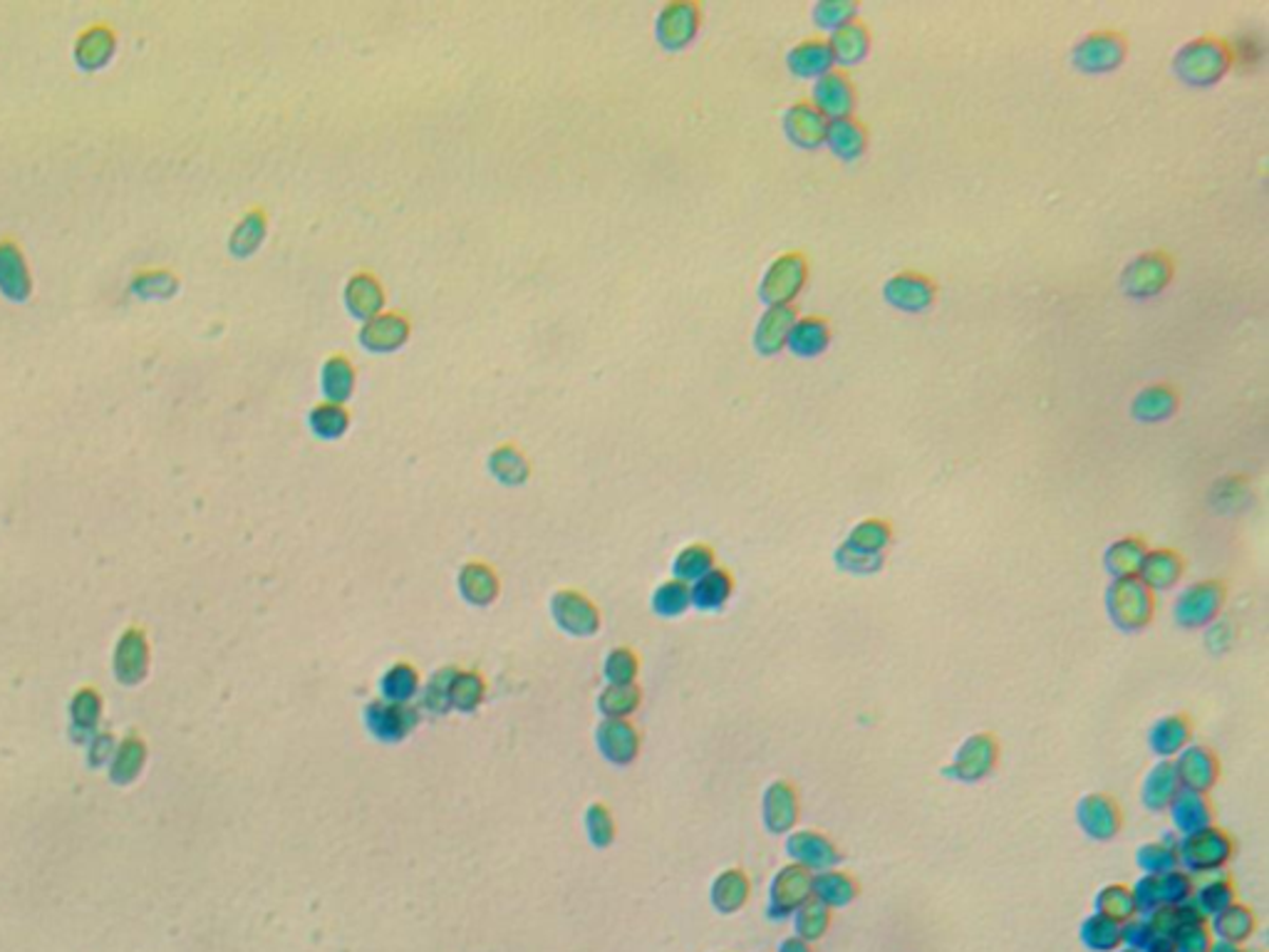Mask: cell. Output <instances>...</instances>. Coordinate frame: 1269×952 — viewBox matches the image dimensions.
<instances>
[{"instance_id": "1", "label": "cell", "mask_w": 1269, "mask_h": 952, "mask_svg": "<svg viewBox=\"0 0 1269 952\" xmlns=\"http://www.w3.org/2000/svg\"><path fill=\"white\" fill-rule=\"evenodd\" d=\"M1173 65L1182 82L1208 88V84L1220 82L1230 73L1232 50L1217 35H1200V38L1186 42L1178 50Z\"/></svg>"}, {"instance_id": "2", "label": "cell", "mask_w": 1269, "mask_h": 952, "mask_svg": "<svg viewBox=\"0 0 1269 952\" xmlns=\"http://www.w3.org/2000/svg\"><path fill=\"white\" fill-rule=\"evenodd\" d=\"M1235 856V838L1220 826H1208L1178 838V863L1190 876H1215Z\"/></svg>"}, {"instance_id": "3", "label": "cell", "mask_w": 1269, "mask_h": 952, "mask_svg": "<svg viewBox=\"0 0 1269 952\" xmlns=\"http://www.w3.org/2000/svg\"><path fill=\"white\" fill-rule=\"evenodd\" d=\"M1156 593L1138 575L1111 578L1106 588V613L1111 623L1123 632H1140L1156 621Z\"/></svg>"}, {"instance_id": "4", "label": "cell", "mask_w": 1269, "mask_h": 952, "mask_svg": "<svg viewBox=\"0 0 1269 952\" xmlns=\"http://www.w3.org/2000/svg\"><path fill=\"white\" fill-rule=\"evenodd\" d=\"M1225 601H1228V586H1225L1223 580H1195V584L1186 586L1175 595L1173 617L1175 623L1186 630L1208 628V625H1213L1217 617H1220Z\"/></svg>"}, {"instance_id": "5", "label": "cell", "mask_w": 1269, "mask_h": 952, "mask_svg": "<svg viewBox=\"0 0 1269 952\" xmlns=\"http://www.w3.org/2000/svg\"><path fill=\"white\" fill-rule=\"evenodd\" d=\"M1131 891L1133 898H1136L1138 915H1148L1158 911V908L1190 903L1195 893V880L1182 869L1168 873H1143V876L1133 883Z\"/></svg>"}, {"instance_id": "6", "label": "cell", "mask_w": 1269, "mask_h": 952, "mask_svg": "<svg viewBox=\"0 0 1269 952\" xmlns=\"http://www.w3.org/2000/svg\"><path fill=\"white\" fill-rule=\"evenodd\" d=\"M997 764H1000V739L992 731H977L954 749L947 777L962 781V784H977V781L992 777Z\"/></svg>"}, {"instance_id": "7", "label": "cell", "mask_w": 1269, "mask_h": 952, "mask_svg": "<svg viewBox=\"0 0 1269 952\" xmlns=\"http://www.w3.org/2000/svg\"><path fill=\"white\" fill-rule=\"evenodd\" d=\"M809 281V261L801 251H787L769 263L759 296L766 305H794Z\"/></svg>"}, {"instance_id": "8", "label": "cell", "mask_w": 1269, "mask_h": 952, "mask_svg": "<svg viewBox=\"0 0 1269 952\" xmlns=\"http://www.w3.org/2000/svg\"><path fill=\"white\" fill-rule=\"evenodd\" d=\"M811 880L814 873L806 871L803 865L787 863L774 873L772 883H769V903L766 913L772 920H787L811 898Z\"/></svg>"}, {"instance_id": "9", "label": "cell", "mask_w": 1269, "mask_h": 952, "mask_svg": "<svg viewBox=\"0 0 1269 952\" xmlns=\"http://www.w3.org/2000/svg\"><path fill=\"white\" fill-rule=\"evenodd\" d=\"M1076 823L1091 841H1114L1123 829L1121 804L1106 792L1083 794L1076 804Z\"/></svg>"}, {"instance_id": "10", "label": "cell", "mask_w": 1269, "mask_h": 952, "mask_svg": "<svg viewBox=\"0 0 1269 952\" xmlns=\"http://www.w3.org/2000/svg\"><path fill=\"white\" fill-rule=\"evenodd\" d=\"M787 856L791 863L803 865L806 871L818 873L826 869H836L844 861L838 843L816 829H794L787 834Z\"/></svg>"}, {"instance_id": "11", "label": "cell", "mask_w": 1269, "mask_h": 952, "mask_svg": "<svg viewBox=\"0 0 1269 952\" xmlns=\"http://www.w3.org/2000/svg\"><path fill=\"white\" fill-rule=\"evenodd\" d=\"M702 27V8L695 0H673L660 11L655 33L662 47L684 50L692 45Z\"/></svg>"}, {"instance_id": "12", "label": "cell", "mask_w": 1269, "mask_h": 952, "mask_svg": "<svg viewBox=\"0 0 1269 952\" xmlns=\"http://www.w3.org/2000/svg\"><path fill=\"white\" fill-rule=\"evenodd\" d=\"M1173 281V259L1163 251H1145L1123 271V290L1133 298H1151Z\"/></svg>"}, {"instance_id": "13", "label": "cell", "mask_w": 1269, "mask_h": 952, "mask_svg": "<svg viewBox=\"0 0 1269 952\" xmlns=\"http://www.w3.org/2000/svg\"><path fill=\"white\" fill-rule=\"evenodd\" d=\"M1175 774H1178L1180 788H1188V792H1197V794H1208L1217 786V781H1220V759L1213 749L1208 747V744H1188L1186 749L1180 751L1178 757L1173 759Z\"/></svg>"}, {"instance_id": "14", "label": "cell", "mask_w": 1269, "mask_h": 952, "mask_svg": "<svg viewBox=\"0 0 1269 952\" xmlns=\"http://www.w3.org/2000/svg\"><path fill=\"white\" fill-rule=\"evenodd\" d=\"M1129 42L1116 31H1096L1079 40L1074 47V65L1083 73H1109L1116 70L1125 58Z\"/></svg>"}, {"instance_id": "15", "label": "cell", "mask_w": 1269, "mask_h": 952, "mask_svg": "<svg viewBox=\"0 0 1269 952\" xmlns=\"http://www.w3.org/2000/svg\"><path fill=\"white\" fill-rule=\"evenodd\" d=\"M412 336V321L402 310H382L360 325L358 340L367 353H395L408 345Z\"/></svg>"}, {"instance_id": "16", "label": "cell", "mask_w": 1269, "mask_h": 952, "mask_svg": "<svg viewBox=\"0 0 1269 952\" xmlns=\"http://www.w3.org/2000/svg\"><path fill=\"white\" fill-rule=\"evenodd\" d=\"M798 816H801V801H798V788L787 779H776L766 786L764 799H761V819L769 834L787 836L796 829Z\"/></svg>"}, {"instance_id": "17", "label": "cell", "mask_w": 1269, "mask_h": 952, "mask_svg": "<svg viewBox=\"0 0 1269 952\" xmlns=\"http://www.w3.org/2000/svg\"><path fill=\"white\" fill-rule=\"evenodd\" d=\"M811 102H814L829 119L848 117L853 115L855 102H858V92H855V84L846 70L833 68L814 82Z\"/></svg>"}, {"instance_id": "18", "label": "cell", "mask_w": 1269, "mask_h": 952, "mask_svg": "<svg viewBox=\"0 0 1269 952\" xmlns=\"http://www.w3.org/2000/svg\"><path fill=\"white\" fill-rule=\"evenodd\" d=\"M826 130H829V117L811 99H798L783 115V132L794 145L803 149L826 145Z\"/></svg>"}, {"instance_id": "19", "label": "cell", "mask_w": 1269, "mask_h": 952, "mask_svg": "<svg viewBox=\"0 0 1269 952\" xmlns=\"http://www.w3.org/2000/svg\"><path fill=\"white\" fill-rule=\"evenodd\" d=\"M1195 724L1188 715H1163L1148 729V749L1158 759H1175L1188 744H1193Z\"/></svg>"}, {"instance_id": "20", "label": "cell", "mask_w": 1269, "mask_h": 952, "mask_svg": "<svg viewBox=\"0 0 1269 952\" xmlns=\"http://www.w3.org/2000/svg\"><path fill=\"white\" fill-rule=\"evenodd\" d=\"M937 286L930 275L917 271H901L886 283V298L895 308L920 312L928 310L935 303Z\"/></svg>"}, {"instance_id": "21", "label": "cell", "mask_w": 1269, "mask_h": 952, "mask_svg": "<svg viewBox=\"0 0 1269 952\" xmlns=\"http://www.w3.org/2000/svg\"><path fill=\"white\" fill-rule=\"evenodd\" d=\"M1166 814H1171L1173 831L1178 836L1193 834V831L1208 829L1215 823V806L1208 794L1188 792V788H1180Z\"/></svg>"}, {"instance_id": "22", "label": "cell", "mask_w": 1269, "mask_h": 952, "mask_svg": "<svg viewBox=\"0 0 1269 952\" xmlns=\"http://www.w3.org/2000/svg\"><path fill=\"white\" fill-rule=\"evenodd\" d=\"M1182 575H1186V558H1182V553L1160 546V549H1148L1138 578L1143 580L1153 593H1158L1171 591V588L1178 586Z\"/></svg>"}, {"instance_id": "23", "label": "cell", "mask_w": 1269, "mask_h": 952, "mask_svg": "<svg viewBox=\"0 0 1269 952\" xmlns=\"http://www.w3.org/2000/svg\"><path fill=\"white\" fill-rule=\"evenodd\" d=\"M1180 781L1175 774L1173 759H1158L1156 764L1148 769L1140 784V801L1151 814H1166L1173 799L1178 797Z\"/></svg>"}, {"instance_id": "24", "label": "cell", "mask_w": 1269, "mask_h": 952, "mask_svg": "<svg viewBox=\"0 0 1269 952\" xmlns=\"http://www.w3.org/2000/svg\"><path fill=\"white\" fill-rule=\"evenodd\" d=\"M345 308L358 321H370L384 310V288L373 271L353 273L345 283Z\"/></svg>"}, {"instance_id": "25", "label": "cell", "mask_w": 1269, "mask_h": 952, "mask_svg": "<svg viewBox=\"0 0 1269 952\" xmlns=\"http://www.w3.org/2000/svg\"><path fill=\"white\" fill-rule=\"evenodd\" d=\"M798 321L796 305H769L754 330V345L761 355H776L787 347L789 332Z\"/></svg>"}, {"instance_id": "26", "label": "cell", "mask_w": 1269, "mask_h": 952, "mask_svg": "<svg viewBox=\"0 0 1269 952\" xmlns=\"http://www.w3.org/2000/svg\"><path fill=\"white\" fill-rule=\"evenodd\" d=\"M860 886L858 880H855L851 873L844 869H826L814 873V880H811V898H816L818 903H823L826 908H831V911H838V908L851 906L855 898H858Z\"/></svg>"}, {"instance_id": "27", "label": "cell", "mask_w": 1269, "mask_h": 952, "mask_svg": "<svg viewBox=\"0 0 1269 952\" xmlns=\"http://www.w3.org/2000/svg\"><path fill=\"white\" fill-rule=\"evenodd\" d=\"M787 65L794 75L806 77V80H818V77L833 70V55L826 38H806L789 50Z\"/></svg>"}, {"instance_id": "28", "label": "cell", "mask_w": 1269, "mask_h": 952, "mask_svg": "<svg viewBox=\"0 0 1269 952\" xmlns=\"http://www.w3.org/2000/svg\"><path fill=\"white\" fill-rule=\"evenodd\" d=\"M871 31H868V25L863 23V20H851V23H846L844 27H838V31L831 33L829 38V47L833 55V62H840V65L851 68L858 65L868 58V53H871Z\"/></svg>"}, {"instance_id": "29", "label": "cell", "mask_w": 1269, "mask_h": 952, "mask_svg": "<svg viewBox=\"0 0 1269 952\" xmlns=\"http://www.w3.org/2000/svg\"><path fill=\"white\" fill-rule=\"evenodd\" d=\"M833 330L823 316H803L789 332L787 347L798 358H818L831 345Z\"/></svg>"}, {"instance_id": "30", "label": "cell", "mask_w": 1269, "mask_h": 952, "mask_svg": "<svg viewBox=\"0 0 1269 952\" xmlns=\"http://www.w3.org/2000/svg\"><path fill=\"white\" fill-rule=\"evenodd\" d=\"M358 387V369L347 355L335 353L320 367V389L327 402L345 404Z\"/></svg>"}, {"instance_id": "31", "label": "cell", "mask_w": 1269, "mask_h": 952, "mask_svg": "<svg viewBox=\"0 0 1269 952\" xmlns=\"http://www.w3.org/2000/svg\"><path fill=\"white\" fill-rule=\"evenodd\" d=\"M1210 930H1213L1215 940L1223 943H1232V945H1245L1250 937L1254 935V930H1257V918H1254V911L1250 906L1235 903L1225 908L1215 915V918H1210Z\"/></svg>"}, {"instance_id": "32", "label": "cell", "mask_w": 1269, "mask_h": 952, "mask_svg": "<svg viewBox=\"0 0 1269 952\" xmlns=\"http://www.w3.org/2000/svg\"><path fill=\"white\" fill-rule=\"evenodd\" d=\"M826 145L838 154L840 159L851 161L868 149V130L860 119L853 115L829 119V130H826Z\"/></svg>"}, {"instance_id": "33", "label": "cell", "mask_w": 1269, "mask_h": 952, "mask_svg": "<svg viewBox=\"0 0 1269 952\" xmlns=\"http://www.w3.org/2000/svg\"><path fill=\"white\" fill-rule=\"evenodd\" d=\"M1148 553V544L1140 536H1121L1103 553V568L1111 578H1129L1138 575Z\"/></svg>"}, {"instance_id": "34", "label": "cell", "mask_w": 1269, "mask_h": 952, "mask_svg": "<svg viewBox=\"0 0 1269 952\" xmlns=\"http://www.w3.org/2000/svg\"><path fill=\"white\" fill-rule=\"evenodd\" d=\"M689 593H692V606H697L700 610L724 608L734 595L732 573L726 571V568L715 566L709 573H704L700 580L692 584Z\"/></svg>"}, {"instance_id": "35", "label": "cell", "mask_w": 1269, "mask_h": 952, "mask_svg": "<svg viewBox=\"0 0 1269 952\" xmlns=\"http://www.w3.org/2000/svg\"><path fill=\"white\" fill-rule=\"evenodd\" d=\"M1081 945L1088 952H1118L1123 948V922H1116L1101 913H1091L1079 928Z\"/></svg>"}, {"instance_id": "36", "label": "cell", "mask_w": 1269, "mask_h": 952, "mask_svg": "<svg viewBox=\"0 0 1269 952\" xmlns=\"http://www.w3.org/2000/svg\"><path fill=\"white\" fill-rule=\"evenodd\" d=\"M1178 389L1166 385V382H1158V385L1140 389L1136 400H1133V415L1140 422H1163L1178 410Z\"/></svg>"}, {"instance_id": "37", "label": "cell", "mask_w": 1269, "mask_h": 952, "mask_svg": "<svg viewBox=\"0 0 1269 952\" xmlns=\"http://www.w3.org/2000/svg\"><path fill=\"white\" fill-rule=\"evenodd\" d=\"M1237 900V888L1232 880L1225 876V873H1215V876H1210L1205 883L1195 886L1193 893V903L1197 911H1200L1205 918H1215L1217 913L1225 911V908L1232 906Z\"/></svg>"}, {"instance_id": "38", "label": "cell", "mask_w": 1269, "mask_h": 952, "mask_svg": "<svg viewBox=\"0 0 1269 952\" xmlns=\"http://www.w3.org/2000/svg\"><path fill=\"white\" fill-rule=\"evenodd\" d=\"M844 544H848L855 551L871 553V556H886L890 544H893V526L883 521V518L868 516L848 531Z\"/></svg>"}, {"instance_id": "39", "label": "cell", "mask_w": 1269, "mask_h": 952, "mask_svg": "<svg viewBox=\"0 0 1269 952\" xmlns=\"http://www.w3.org/2000/svg\"><path fill=\"white\" fill-rule=\"evenodd\" d=\"M1178 834L1175 831H1166L1163 838H1158V841H1145L1143 845H1138L1136 851V863L1138 869L1143 873H1168L1180 869L1178 863Z\"/></svg>"}, {"instance_id": "40", "label": "cell", "mask_w": 1269, "mask_h": 952, "mask_svg": "<svg viewBox=\"0 0 1269 952\" xmlns=\"http://www.w3.org/2000/svg\"><path fill=\"white\" fill-rule=\"evenodd\" d=\"M553 610H555V615L563 617L561 625L568 630L590 632L598 625L595 608L590 606L588 598H583L581 593H573V591L558 593L553 601Z\"/></svg>"}, {"instance_id": "41", "label": "cell", "mask_w": 1269, "mask_h": 952, "mask_svg": "<svg viewBox=\"0 0 1269 952\" xmlns=\"http://www.w3.org/2000/svg\"><path fill=\"white\" fill-rule=\"evenodd\" d=\"M1094 913L1106 915V918L1116 920V922H1125V920L1136 918L1138 908H1136V898H1133L1131 886H1125V883L1103 886L1094 898Z\"/></svg>"}, {"instance_id": "42", "label": "cell", "mask_w": 1269, "mask_h": 952, "mask_svg": "<svg viewBox=\"0 0 1269 952\" xmlns=\"http://www.w3.org/2000/svg\"><path fill=\"white\" fill-rule=\"evenodd\" d=\"M791 920H794V935L814 945L831 930L833 911L823 903H818L816 898H809L794 915H791Z\"/></svg>"}, {"instance_id": "43", "label": "cell", "mask_w": 1269, "mask_h": 952, "mask_svg": "<svg viewBox=\"0 0 1269 952\" xmlns=\"http://www.w3.org/2000/svg\"><path fill=\"white\" fill-rule=\"evenodd\" d=\"M308 424L320 439H340L351 430V410L338 402H318L308 412Z\"/></svg>"}, {"instance_id": "44", "label": "cell", "mask_w": 1269, "mask_h": 952, "mask_svg": "<svg viewBox=\"0 0 1269 952\" xmlns=\"http://www.w3.org/2000/svg\"><path fill=\"white\" fill-rule=\"evenodd\" d=\"M749 900V878L744 871L730 869L719 873L715 886H712V903L722 913L739 911Z\"/></svg>"}, {"instance_id": "45", "label": "cell", "mask_w": 1269, "mask_h": 952, "mask_svg": "<svg viewBox=\"0 0 1269 952\" xmlns=\"http://www.w3.org/2000/svg\"><path fill=\"white\" fill-rule=\"evenodd\" d=\"M489 469L504 484H522L529 479V459L516 444H498L489 457Z\"/></svg>"}, {"instance_id": "46", "label": "cell", "mask_w": 1269, "mask_h": 952, "mask_svg": "<svg viewBox=\"0 0 1269 952\" xmlns=\"http://www.w3.org/2000/svg\"><path fill=\"white\" fill-rule=\"evenodd\" d=\"M715 566H717V556H715V549H712V546L689 544V546H684L680 553H677L673 568H675L677 580L695 584V580H700L702 575L709 573Z\"/></svg>"}, {"instance_id": "47", "label": "cell", "mask_w": 1269, "mask_h": 952, "mask_svg": "<svg viewBox=\"0 0 1269 952\" xmlns=\"http://www.w3.org/2000/svg\"><path fill=\"white\" fill-rule=\"evenodd\" d=\"M461 593H465V598H469L472 603H489L494 601V595L498 591V580L496 573L491 571L487 564H469L461 568V578H459Z\"/></svg>"}, {"instance_id": "48", "label": "cell", "mask_w": 1269, "mask_h": 952, "mask_svg": "<svg viewBox=\"0 0 1269 952\" xmlns=\"http://www.w3.org/2000/svg\"><path fill=\"white\" fill-rule=\"evenodd\" d=\"M601 747L612 762H630L638 751V737L630 724L610 722L601 729Z\"/></svg>"}, {"instance_id": "49", "label": "cell", "mask_w": 1269, "mask_h": 952, "mask_svg": "<svg viewBox=\"0 0 1269 952\" xmlns=\"http://www.w3.org/2000/svg\"><path fill=\"white\" fill-rule=\"evenodd\" d=\"M1213 945H1215V937H1213V930H1210L1208 918L1188 922V926L1180 928L1171 940L1173 952H1210L1213 950Z\"/></svg>"}, {"instance_id": "50", "label": "cell", "mask_w": 1269, "mask_h": 952, "mask_svg": "<svg viewBox=\"0 0 1269 952\" xmlns=\"http://www.w3.org/2000/svg\"><path fill=\"white\" fill-rule=\"evenodd\" d=\"M811 16H814L816 25L826 27V31H838V27H844L846 23H851V20L858 18V5L851 3V0H821V3L814 5V11H811Z\"/></svg>"}, {"instance_id": "51", "label": "cell", "mask_w": 1269, "mask_h": 952, "mask_svg": "<svg viewBox=\"0 0 1269 952\" xmlns=\"http://www.w3.org/2000/svg\"><path fill=\"white\" fill-rule=\"evenodd\" d=\"M1160 945H1171V943L1163 940V937H1160L1156 930L1151 928V922H1148L1145 915H1136V918L1123 922V948L1125 950L1145 952V950L1160 948Z\"/></svg>"}, {"instance_id": "52", "label": "cell", "mask_w": 1269, "mask_h": 952, "mask_svg": "<svg viewBox=\"0 0 1269 952\" xmlns=\"http://www.w3.org/2000/svg\"><path fill=\"white\" fill-rule=\"evenodd\" d=\"M692 606L689 586L684 580H667L655 593V610L662 615H680Z\"/></svg>"}, {"instance_id": "53", "label": "cell", "mask_w": 1269, "mask_h": 952, "mask_svg": "<svg viewBox=\"0 0 1269 952\" xmlns=\"http://www.w3.org/2000/svg\"><path fill=\"white\" fill-rule=\"evenodd\" d=\"M836 564L853 575H873L886 564V556H871V553L855 551L848 544H840L836 549Z\"/></svg>"}, {"instance_id": "54", "label": "cell", "mask_w": 1269, "mask_h": 952, "mask_svg": "<svg viewBox=\"0 0 1269 952\" xmlns=\"http://www.w3.org/2000/svg\"><path fill=\"white\" fill-rule=\"evenodd\" d=\"M417 687V674L412 667L408 665H399L392 670L387 678H384V698L387 700H408L412 692H415Z\"/></svg>"}, {"instance_id": "55", "label": "cell", "mask_w": 1269, "mask_h": 952, "mask_svg": "<svg viewBox=\"0 0 1269 952\" xmlns=\"http://www.w3.org/2000/svg\"><path fill=\"white\" fill-rule=\"evenodd\" d=\"M634 705H638V692H634L630 685L610 687V690L605 692L603 700H601V707L610 717H623V715L630 712V709Z\"/></svg>"}, {"instance_id": "56", "label": "cell", "mask_w": 1269, "mask_h": 952, "mask_svg": "<svg viewBox=\"0 0 1269 952\" xmlns=\"http://www.w3.org/2000/svg\"><path fill=\"white\" fill-rule=\"evenodd\" d=\"M449 698H452L456 702V705L465 707V709L474 707L476 702L481 700V680L476 678L474 672L461 674V678L454 682V687H452V692H449Z\"/></svg>"}, {"instance_id": "57", "label": "cell", "mask_w": 1269, "mask_h": 952, "mask_svg": "<svg viewBox=\"0 0 1269 952\" xmlns=\"http://www.w3.org/2000/svg\"><path fill=\"white\" fill-rule=\"evenodd\" d=\"M634 670H638V663H634L632 652L627 650H615L608 660V678L615 682V685H627V682L632 680Z\"/></svg>"}, {"instance_id": "58", "label": "cell", "mask_w": 1269, "mask_h": 952, "mask_svg": "<svg viewBox=\"0 0 1269 952\" xmlns=\"http://www.w3.org/2000/svg\"><path fill=\"white\" fill-rule=\"evenodd\" d=\"M1230 50H1232V65H1235V62L1250 65V62H1257V58H1259L1257 40H1252V38H1243L1237 42V47L1230 45Z\"/></svg>"}, {"instance_id": "59", "label": "cell", "mask_w": 1269, "mask_h": 952, "mask_svg": "<svg viewBox=\"0 0 1269 952\" xmlns=\"http://www.w3.org/2000/svg\"><path fill=\"white\" fill-rule=\"evenodd\" d=\"M776 952H814V948H811V943L801 940V937L789 935V937H783V940L779 943V950H776Z\"/></svg>"}, {"instance_id": "60", "label": "cell", "mask_w": 1269, "mask_h": 952, "mask_svg": "<svg viewBox=\"0 0 1269 952\" xmlns=\"http://www.w3.org/2000/svg\"><path fill=\"white\" fill-rule=\"evenodd\" d=\"M1210 952H1247V950H1245V948H1243V945H1232V943H1223V940H1215V945H1213V950H1210Z\"/></svg>"}, {"instance_id": "61", "label": "cell", "mask_w": 1269, "mask_h": 952, "mask_svg": "<svg viewBox=\"0 0 1269 952\" xmlns=\"http://www.w3.org/2000/svg\"><path fill=\"white\" fill-rule=\"evenodd\" d=\"M1118 952H1136V950H1125V948H1121V950H1118ZM1145 952H1173V948H1171V945H1160V948H1153V950H1145Z\"/></svg>"}]
</instances>
